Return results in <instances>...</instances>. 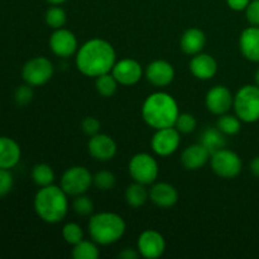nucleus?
I'll return each instance as SVG.
<instances>
[{"label":"nucleus","instance_id":"nucleus-14","mask_svg":"<svg viewBox=\"0 0 259 259\" xmlns=\"http://www.w3.org/2000/svg\"><path fill=\"white\" fill-rule=\"evenodd\" d=\"M234 95L232 91L223 85H217L210 89L206 94L205 104L210 113L215 115H223L233 108Z\"/></svg>","mask_w":259,"mask_h":259},{"label":"nucleus","instance_id":"nucleus-21","mask_svg":"<svg viewBox=\"0 0 259 259\" xmlns=\"http://www.w3.org/2000/svg\"><path fill=\"white\" fill-rule=\"evenodd\" d=\"M22 157V149L10 137L0 136V168L12 169L19 163Z\"/></svg>","mask_w":259,"mask_h":259},{"label":"nucleus","instance_id":"nucleus-4","mask_svg":"<svg viewBox=\"0 0 259 259\" xmlns=\"http://www.w3.org/2000/svg\"><path fill=\"white\" fill-rule=\"evenodd\" d=\"M88 228L94 242L100 245H110L123 237L126 224L119 214L103 211L91 215Z\"/></svg>","mask_w":259,"mask_h":259},{"label":"nucleus","instance_id":"nucleus-24","mask_svg":"<svg viewBox=\"0 0 259 259\" xmlns=\"http://www.w3.org/2000/svg\"><path fill=\"white\" fill-rule=\"evenodd\" d=\"M149 199V191L146 189V185L134 184L129 185L125 190V201L129 206L134 207H141L146 204L147 200Z\"/></svg>","mask_w":259,"mask_h":259},{"label":"nucleus","instance_id":"nucleus-5","mask_svg":"<svg viewBox=\"0 0 259 259\" xmlns=\"http://www.w3.org/2000/svg\"><path fill=\"white\" fill-rule=\"evenodd\" d=\"M235 115L243 123L252 124L259 120V88L257 85H244L237 91L233 103Z\"/></svg>","mask_w":259,"mask_h":259},{"label":"nucleus","instance_id":"nucleus-26","mask_svg":"<svg viewBox=\"0 0 259 259\" xmlns=\"http://www.w3.org/2000/svg\"><path fill=\"white\" fill-rule=\"evenodd\" d=\"M100 255V250L98 248V243L94 240L82 239L80 243L73 245L72 257L75 259H98Z\"/></svg>","mask_w":259,"mask_h":259},{"label":"nucleus","instance_id":"nucleus-1","mask_svg":"<svg viewBox=\"0 0 259 259\" xmlns=\"http://www.w3.org/2000/svg\"><path fill=\"white\" fill-rule=\"evenodd\" d=\"M116 62V53L110 42L93 38L78 47L75 63L77 70L88 77H98L111 72Z\"/></svg>","mask_w":259,"mask_h":259},{"label":"nucleus","instance_id":"nucleus-41","mask_svg":"<svg viewBox=\"0 0 259 259\" xmlns=\"http://www.w3.org/2000/svg\"><path fill=\"white\" fill-rule=\"evenodd\" d=\"M47 2L52 5H60L62 4V3H65L66 0H47Z\"/></svg>","mask_w":259,"mask_h":259},{"label":"nucleus","instance_id":"nucleus-23","mask_svg":"<svg viewBox=\"0 0 259 259\" xmlns=\"http://www.w3.org/2000/svg\"><path fill=\"white\" fill-rule=\"evenodd\" d=\"M199 143H201L210 152V154H212L220 149L225 148L227 139H225V134L222 131H219L218 126H215V128L206 126L200 136Z\"/></svg>","mask_w":259,"mask_h":259},{"label":"nucleus","instance_id":"nucleus-10","mask_svg":"<svg viewBox=\"0 0 259 259\" xmlns=\"http://www.w3.org/2000/svg\"><path fill=\"white\" fill-rule=\"evenodd\" d=\"M181 133L175 126L157 129L151 139L152 151L159 157H168L179 149Z\"/></svg>","mask_w":259,"mask_h":259},{"label":"nucleus","instance_id":"nucleus-9","mask_svg":"<svg viewBox=\"0 0 259 259\" xmlns=\"http://www.w3.org/2000/svg\"><path fill=\"white\" fill-rule=\"evenodd\" d=\"M211 168L222 179H235L239 176L243 168V162L239 154L230 149L223 148L210 157Z\"/></svg>","mask_w":259,"mask_h":259},{"label":"nucleus","instance_id":"nucleus-6","mask_svg":"<svg viewBox=\"0 0 259 259\" xmlns=\"http://www.w3.org/2000/svg\"><path fill=\"white\" fill-rule=\"evenodd\" d=\"M129 175L134 182L142 185H152L159 174L158 162L149 153H137L129 161Z\"/></svg>","mask_w":259,"mask_h":259},{"label":"nucleus","instance_id":"nucleus-16","mask_svg":"<svg viewBox=\"0 0 259 259\" xmlns=\"http://www.w3.org/2000/svg\"><path fill=\"white\" fill-rule=\"evenodd\" d=\"M146 78L156 88H166L174 81L175 68L164 60H156L146 68Z\"/></svg>","mask_w":259,"mask_h":259},{"label":"nucleus","instance_id":"nucleus-19","mask_svg":"<svg viewBox=\"0 0 259 259\" xmlns=\"http://www.w3.org/2000/svg\"><path fill=\"white\" fill-rule=\"evenodd\" d=\"M190 71L199 80H210L218 72V63L212 56L207 53H197L190 61Z\"/></svg>","mask_w":259,"mask_h":259},{"label":"nucleus","instance_id":"nucleus-22","mask_svg":"<svg viewBox=\"0 0 259 259\" xmlns=\"http://www.w3.org/2000/svg\"><path fill=\"white\" fill-rule=\"evenodd\" d=\"M206 43V37L205 33L199 28H189L184 32L180 39V46L181 50L184 51L186 55L195 56L197 53L202 52Z\"/></svg>","mask_w":259,"mask_h":259},{"label":"nucleus","instance_id":"nucleus-18","mask_svg":"<svg viewBox=\"0 0 259 259\" xmlns=\"http://www.w3.org/2000/svg\"><path fill=\"white\" fill-rule=\"evenodd\" d=\"M239 50L248 61L259 63V27L250 25L243 29L239 37Z\"/></svg>","mask_w":259,"mask_h":259},{"label":"nucleus","instance_id":"nucleus-30","mask_svg":"<svg viewBox=\"0 0 259 259\" xmlns=\"http://www.w3.org/2000/svg\"><path fill=\"white\" fill-rule=\"evenodd\" d=\"M62 238L70 245H75L83 239V230L76 223H67L62 228Z\"/></svg>","mask_w":259,"mask_h":259},{"label":"nucleus","instance_id":"nucleus-13","mask_svg":"<svg viewBox=\"0 0 259 259\" xmlns=\"http://www.w3.org/2000/svg\"><path fill=\"white\" fill-rule=\"evenodd\" d=\"M111 73L119 85L132 86L141 81L143 76V68L141 63L134 58H123L120 61H116Z\"/></svg>","mask_w":259,"mask_h":259},{"label":"nucleus","instance_id":"nucleus-40","mask_svg":"<svg viewBox=\"0 0 259 259\" xmlns=\"http://www.w3.org/2000/svg\"><path fill=\"white\" fill-rule=\"evenodd\" d=\"M249 169L250 172H252L253 176L259 179V156L254 157V158L252 159V162H250L249 164Z\"/></svg>","mask_w":259,"mask_h":259},{"label":"nucleus","instance_id":"nucleus-31","mask_svg":"<svg viewBox=\"0 0 259 259\" xmlns=\"http://www.w3.org/2000/svg\"><path fill=\"white\" fill-rule=\"evenodd\" d=\"M174 126L181 134H190L196 129V118L190 113H180Z\"/></svg>","mask_w":259,"mask_h":259},{"label":"nucleus","instance_id":"nucleus-34","mask_svg":"<svg viewBox=\"0 0 259 259\" xmlns=\"http://www.w3.org/2000/svg\"><path fill=\"white\" fill-rule=\"evenodd\" d=\"M33 86L28 85L24 82V85L18 86L14 93V100L18 106H25L33 100Z\"/></svg>","mask_w":259,"mask_h":259},{"label":"nucleus","instance_id":"nucleus-15","mask_svg":"<svg viewBox=\"0 0 259 259\" xmlns=\"http://www.w3.org/2000/svg\"><path fill=\"white\" fill-rule=\"evenodd\" d=\"M116 143L110 136L98 133L90 137L88 143L89 154L94 159L100 162H108L113 159L116 154Z\"/></svg>","mask_w":259,"mask_h":259},{"label":"nucleus","instance_id":"nucleus-35","mask_svg":"<svg viewBox=\"0 0 259 259\" xmlns=\"http://www.w3.org/2000/svg\"><path fill=\"white\" fill-rule=\"evenodd\" d=\"M14 186V176L10 169L0 168V197H4L9 194Z\"/></svg>","mask_w":259,"mask_h":259},{"label":"nucleus","instance_id":"nucleus-42","mask_svg":"<svg viewBox=\"0 0 259 259\" xmlns=\"http://www.w3.org/2000/svg\"><path fill=\"white\" fill-rule=\"evenodd\" d=\"M254 80H255V85L258 86L259 88V67H258V70L255 71V76H254Z\"/></svg>","mask_w":259,"mask_h":259},{"label":"nucleus","instance_id":"nucleus-32","mask_svg":"<svg viewBox=\"0 0 259 259\" xmlns=\"http://www.w3.org/2000/svg\"><path fill=\"white\" fill-rule=\"evenodd\" d=\"M72 209L80 217H89L94 212V202L89 196H85V194L75 196L72 202Z\"/></svg>","mask_w":259,"mask_h":259},{"label":"nucleus","instance_id":"nucleus-11","mask_svg":"<svg viewBox=\"0 0 259 259\" xmlns=\"http://www.w3.org/2000/svg\"><path fill=\"white\" fill-rule=\"evenodd\" d=\"M137 249H138L141 257L146 259H157L163 255L166 250V240L163 235L159 232L153 229H147L138 237L137 242Z\"/></svg>","mask_w":259,"mask_h":259},{"label":"nucleus","instance_id":"nucleus-28","mask_svg":"<svg viewBox=\"0 0 259 259\" xmlns=\"http://www.w3.org/2000/svg\"><path fill=\"white\" fill-rule=\"evenodd\" d=\"M242 123L243 121L235 114L232 115V114L225 113L223 115H219V119L217 121V126L225 136H235L242 129Z\"/></svg>","mask_w":259,"mask_h":259},{"label":"nucleus","instance_id":"nucleus-12","mask_svg":"<svg viewBox=\"0 0 259 259\" xmlns=\"http://www.w3.org/2000/svg\"><path fill=\"white\" fill-rule=\"evenodd\" d=\"M50 48L58 57L68 58L77 52V38L71 30L65 29V28H58V29L53 30V33L51 34Z\"/></svg>","mask_w":259,"mask_h":259},{"label":"nucleus","instance_id":"nucleus-39","mask_svg":"<svg viewBox=\"0 0 259 259\" xmlns=\"http://www.w3.org/2000/svg\"><path fill=\"white\" fill-rule=\"evenodd\" d=\"M118 257L123 258V259H137L138 257H141V254H139L138 249H133V248H125V249H123L120 253H119Z\"/></svg>","mask_w":259,"mask_h":259},{"label":"nucleus","instance_id":"nucleus-8","mask_svg":"<svg viewBox=\"0 0 259 259\" xmlns=\"http://www.w3.org/2000/svg\"><path fill=\"white\" fill-rule=\"evenodd\" d=\"M55 67L53 63L43 56L30 58L22 68V78L25 83L33 86H42L52 78Z\"/></svg>","mask_w":259,"mask_h":259},{"label":"nucleus","instance_id":"nucleus-29","mask_svg":"<svg viewBox=\"0 0 259 259\" xmlns=\"http://www.w3.org/2000/svg\"><path fill=\"white\" fill-rule=\"evenodd\" d=\"M45 19L48 27H51L52 29H58V28H63V25L66 24L67 15H66L65 10L62 8L55 5V7H51L46 12Z\"/></svg>","mask_w":259,"mask_h":259},{"label":"nucleus","instance_id":"nucleus-37","mask_svg":"<svg viewBox=\"0 0 259 259\" xmlns=\"http://www.w3.org/2000/svg\"><path fill=\"white\" fill-rule=\"evenodd\" d=\"M244 12L248 23L250 25H258L259 27V0H250L249 5Z\"/></svg>","mask_w":259,"mask_h":259},{"label":"nucleus","instance_id":"nucleus-3","mask_svg":"<svg viewBox=\"0 0 259 259\" xmlns=\"http://www.w3.org/2000/svg\"><path fill=\"white\" fill-rule=\"evenodd\" d=\"M67 196L62 187L53 184L39 187L33 201L35 214L48 224L62 222L68 212Z\"/></svg>","mask_w":259,"mask_h":259},{"label":"nucleus","instance_id":"nucleus-2","mask_svg":"<svg viewBox=\"0 0 259 259\" xmlns=\"http://www.w3.org/2000/svg\"><path fill=\"white\" fill-rule=\"evenodd\" d=\"M179 114L180 109L176 99L164 91H157L148 95L142 105L143 120L154 131L174 126Z\"/></svg>","mask_w":259,"mask_h":259},{"label":"nucleus","instance_id":"nucleus-17","mask_svg":"<svg viewBox=\"0 0 259 259\" xmlns=\"http://www.w3.org/2000/svg\"><path fill=\"white\" fill-rule=\"evenodd\" d=\"M149 199L156 206L168 209L179 201V191L174 185L167 184V182L152 184L151 190H149Z\"/></svg>","mask_w":259,"mask_h":259},{"label":"nucleus","instance_id":"nucleus-36","mask_svg":"<svg viewBox=\"0 0 259 259\" xmlns=\"http://www.w3.org/2000/svg\"><path fill=\"white\" fill-rule=\"evenodd\" d=\"M100 121L96 118H94V116H86L82 120V123H81V129L89 137H93L95 134L100 133Z\"/></svg>","mask_w":259,"mask_h":259},{"label":"nucleus","instance_id":"nucleus-7","mask_svg":"<svg viewBox=\"0 0 259 259\" xmlns=\"http://www.w3.org/2000/svg\"><path fill=\"white\" fill-rule=\"evenodd\" d=\"M94 176L86 167L73 166L66 169L61 177V187L68 196H78L90 190Z\"/></svg>","mask_w":259,"mask_h":259},{"label":"nucleus","instance_id":"nucleus-25","mask_svg":"<svg viewBox=\"0 0 259 259\" xmlns=\"http://www.w3.org/2000/svg\"><path fill=\"white\" fill-rule=\"evenodd\" d=\"M32 176L33 182L37 185L38 187H45L48 185H52L55 181V172H53L52 167L47 163H38L32 168Z\"/></svg>","mask_w":259,"mask_h":259},{"label":"nucleus","instance_id":"nucleus-33","mask_svg":"<svg viewBox=\"0 0 259 259\" xmlns=\"http://www.w3.org/2000/svg\"><path fill=\"white\" fill-rule=\"evenodd\" d=\"M116 184V179L113 172L110 171H99L94 176V184L101 191H109L114 189Z\"/></svg>","mask_w":259,"mask_h":259},{"label":"nucleus","instance_id":"nucleus-38","mask_svg":"<svg viewBox=\"0 0 259 259\" xmlns=\"http://www.w3.org/2000/svg\"><path fill=\"white\" fill-rule=\"evenodd\" d=\"M250 0H227L228 7L234 12H243V10L247 9Z\"/></svg>","mask_w":259,"mask_h":259},{"label":"nucleus","instance_id":"nucleus-20","mask_svg":"<svg viewBox=\"0 0 259 259\" xmlns=\"http://www.w3.org/2000/svg\"><path fill=\"white\" fill-rule=\"evenodd\" d=\"M210 152L201 143L191 144L182 152L181 163L189 171H197L210 161Z\"/></svg>","mask_w":259,"mask_h":259},{"label":"nucleus","instance_id":"nucleus-27","mask_svg":"<svg viewBox=\"0 0 259 259\" xmlns=\"http://www.w3.org/2000/svg\"><path fill=\"white\" fill-rule=\"evenodd\" d=\"M119 82L115 80L113 73L108 72L104 75L98 76L95 78V89L104 98H111L116 93Z\"/></svg>","mask_w":259,"mask_h":259}]
</instances>
